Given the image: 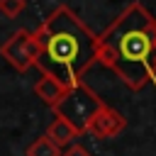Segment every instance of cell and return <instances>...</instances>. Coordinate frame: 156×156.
<instances>
[{"mask_svg": "<svg viewBox=\"0 0 156 156\" xmlns=\"http://www.w3.org/2000/svg\"><path fill=\"white\" fill-rule=\"evenodd\" d=\"M98 61L132 90L156 83V20L141 2H129L98 34Z\"/></svg>", "mask_w": 156, "mask_h": 156, "instance_id": "1", "label": "cell"}, {"mask_svg": "<svg viewBox=\"0 0 156 156\" xmlns=\"http://www.w3.org/2000/svg\"><path fill=\"white\" fill-rule=\"evenodd\" d=\"M34 37L39 44V71L68 88L83 83V73L98 61V34L68 5L54 7Z\"/></svg>", "mask_w": 156, "mask_h": 156, "instance_id": "2", "label": "cell"}, {"mask_svg": "<svg viewBox=\"0 0 156 156\" xmlns=\"http://www.w3.org/2000/svg\"><path fill=\"white\" fill-rule=\"evenodd\" d=\"M105 102L85 85V83H78L73 88H68V93L61 98V102L54 110V117H63L78 134H85V127L90 122V117L102 107Z\"/></svg>", "mask_w": 156, "mask_h": 156, "instance_id": "3", "label": "cell"}, {"mask_svg": "<svg viewBox=\"0 0 156 156\" xmlns=\"http://www.w3.org/2000/svg\"><path fill=\"white\" fill-rule=\"evenodd\" d=\"M0 56L20 73L29 71L32 66H37V58H39V44H37V37L34 32L29 29H17L15 34H10L5 39V44L0 46Z\"/></svg>", "mask_w": 156, "mask_h": 156, "instance_id": "4", "label": "cell"}, {"mask_svg": "<svg viewBox=\"0 0 156 156\" xmlns=\"http://www.w3.org/2000/svg\"><path fill=\"white\" fill-rule=\"evenodd\" d=\"M124 127H127V117H124L122 112H117L115 107L102 105V107L90 117L85 132H88L90 136H95V139H110V136H117L119 132H124Z\"/></svg>", "mask_w": 156, "mask_h": 156, "instance_id": "5", "label": "cell"}, {"mask_svg": "<svg viewBox=\"0 0 156 156\" xmlns=\"http://www.w3.org/2000/svg\"><path fill=\"white\" fill-rule=\"evenodd\" d=\"M66 93H68V85L58 83L54 76H46V73H41V78L34 83V95L41 102H46L49 107H56Z\"/></svg>", "mask_w": 156, "mask_h": 156, "instance_id": "6", "label": "cell"}, {"mask_svg": "<svg viewBox=\"0 0 156 156\" xmlns=\"http://www.w3.org/2000/svg\"><path fill=\"white\" fill-rule=\"evenodd\" d=\"M44 136H46L56 149H66V146H71V144L76 141V136H80V134H78L63 117H54V119L49 122Z\"/></svg>", "mask_w": 156, "mask_h": 156, "instance_id": "7", "label": "cell"}, {"mask_svg": "<svg viewBox=\"0 0 156 156\" xmlns=\"http://www.w3.org/2000/svg\"><path fill=\"white\" fill-rule=\"evenodd\" d=\"M27 156H61V149H56L46 136H39L27 146Z\"/></svg>", "mask_w": 156, "mask_h": 156, "instance_id": "8", "label": "cell"}, {"mask_svg": "<svg viewBox=\"0 0 156 156\" xmlns=\"http://www.w3.org/2000/svg\"><path fill=\"white\" fill-rule=\"evenodd\" d=\"M24 5H27L24 0H0V12L12 20V17H17L24 10Z\"/></svg>", "mask_w": 156, "mask_h": 156, "instance_id": "9", "label": "cell"}, {"mask_svg": "<svg viewBox=\"0 0 156 156\" xmlns=\"http://www.w3.org/2000/svg\"><path fill=\"white\" fill-rule=\"evenodd\" d=\"M61 156H90V151L85 149V146H80V144H71V146H66L63 151H61Z\"/></svg>", "mask_w": 156, "mask_h": 156, "instance_id": "10", "label": "cell"}]
</instances>
